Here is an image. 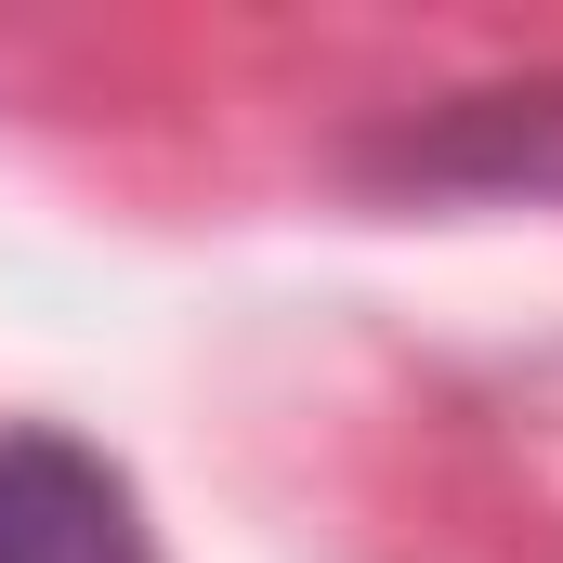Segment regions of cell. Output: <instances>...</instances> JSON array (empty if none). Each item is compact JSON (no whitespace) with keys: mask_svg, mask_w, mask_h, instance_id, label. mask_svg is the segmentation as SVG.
<instances>
[{"mask_svg":"<svg viewBox=\"0 0 563 563\" xmlns=\"http://www.w3.org/2000/svg\"><path fill=\"white\" fill-rule=\"evenodd\" d=\"M367 184H420V197H563V79L459 92L432 119H394V132L367 144Z\"/></svg>","mask_w":563,"mask_h":563,"instance_id":"6da1fadb","label":"cell"},{"mask_svg":"<svg viewBox=\"0 0 563 563\" xmlns=\"http://www.w3.org/2000/svg\"><path fill=\"white\" fill-rule=\"evenodd\" d=\"M0 563H157L132 472L79 432H0Z\"/></svg>","mask_w":563,"mask_h":563,"instance_id":"7a4b0ae2","label":"cell"}]
</instances>
